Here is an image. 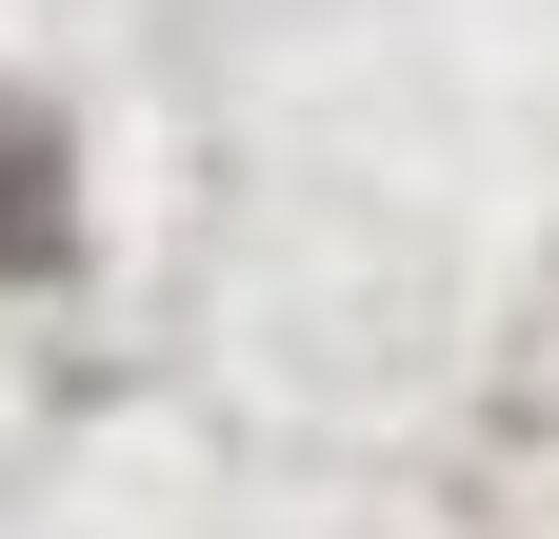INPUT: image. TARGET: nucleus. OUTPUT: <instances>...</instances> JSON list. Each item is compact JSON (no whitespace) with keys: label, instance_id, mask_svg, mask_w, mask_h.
Returning a JSON list of instances; mask_svg holds the SVG:
<instances>
[{"label":"nucleus","instance_id":"f257e3e1","mask_svg":"<svg viewBox=\"0 0 559 539\" xmlns=\"http://www.w3.org/2000/svg\"><path fill=\"white\" fill-rule=\"evenodd\" d=\"M0 240H21V260L60 240V200H40V141H0Z\"/></svg>","mask_w":559,"mask_h":539}]
</instances>
